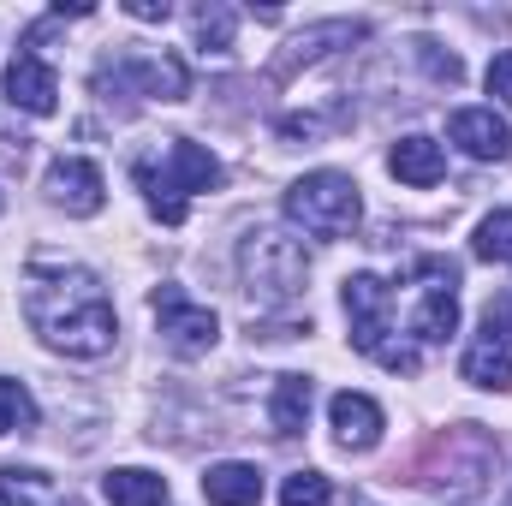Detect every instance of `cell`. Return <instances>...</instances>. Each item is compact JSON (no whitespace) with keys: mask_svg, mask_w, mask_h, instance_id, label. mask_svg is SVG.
I'll list each match as a JSON object with an SVG mask.
<instances>
[{"mask_svg":"<svg viewBox=\"0 0 512 506\" xmlns=\"http://www.w3.org/2000/svg\"><path fill=\"white\" fill-rule=\"evenodd\" d=\"M471 251L483 262H512V209H495L483 227H477V245Z\"/></svg>","mask_w":512,"mask_h":506,"instance_id":"ffe728a7","label":"cell"},{"mask_svg":"<svg viewBox=\"0 0 512 506\" xmlns=\"http://www.w3.org/2000/svg\"><path fill=\"white\" fill-rule=\"evenodd\" d=\"M48 197L66 215H102V167L84 161V155H60L48 167Z\"/></svg>","mask_w":512,"mask_h":506,"instance_id":"30bf717a","label":"cell"},{"mask_svg":"<svg viewBox=\"0 0 512 506\" xmlns=\"http://www.w3.org/2000/svg\"><path fill=\"white\" fill-rule=\"evenodd\" d=\"M36 423V399H30V387L24 381H6L0 376V435H12V429H30Z\"/></svg>","mask_w":512,"mask_h":506,"instance_id":"d6986e66","label":"cell"},{"mask_svg":"<svg viewBox=\"0 0 512 506\" xmlns=\"http://www.w3.org/2000/svg\"><path fill=\"white\" fill-rule=\"evenodd\" d=\"M387 173L399 179V185H417V191H429V185H441V173H447V149L435 143V137H399L393 149H387Z\"/></svg>","mask_w":512,"mask_h":506,"instance_id":"4fadbf2b","label":"cell"},{"mask_svg":"<svg viewBox=\"0 0 512 506\" xmlns=\"http://www.w3.org/2000/svg\"><path fill=\"white\" fill-rule=\"evenodd\" d=\"M239 274H245L251 298H262V304H292L304 292L310 256H304L298 239H286V233H251L239 245Z\"/></svg>","mask_w":512,"mask_h":506,"instance_id":"277c9868","label":"cell"},{"mask_svg":"<svg viewBox=\"0 0 512 506\" xmlns=\"http://www.w3.org/2000/svg\"><path fill=\"white\" fill-rule=\"evenodd\" d=\"M6 102L24 108V114H36V120H48V114L60 108V78H54V66H48L42 54L18 48L12 66H6Z\"/></svg>","mask_w":512,"mask_h":506,"instance_id":"9c48e42d","label":"cell"},{"mask_svg":"<svg viewBox=\"0 0 512 506\" xmlns=\"http://www.w3.org/2000/svg\"><path fill=\"white\" fill-rule=\"evenodd\" d=\"M102 495L114 506H161L167 501V477L126 465V471H108V477H102Z\"/></svg>","mask_w":512,"mask_h":506,"instance_id":"e0dca14e","label":"cell"},{"mask_svg":"<svg viewBox=\"0 0 512 506\" xmlns=\"http://www.w3.org/2000/svg\"><path fill=\"white\" fill-rule=\"evenodd\" d=\"M328 423H334V441H340V447L370 453V447L382 441L387 417H382V405H376L370 393H352V387H346V393H334V399H328Z\"/></svg>","mask_w":512,"mask_h":506,"instance_id":"8fae6325","label":"cell"},{"mask_svg":"<svg viewBox=\"0 0 512 506\" xmlns=\"http://www.w3.org/2000/svg\"><path fill=\"white\" fill-rule=\"evenodd\" d=\"M0 506H66L60 483L30 465H0Z\"/></svg>","mask_w":512,"mask_h":506,"instance_id":"9a60e30c","label":"cell"},{"mask_svg":"<svg viewBox=\"0 0 512 506\" xmlns=\"http://www.w3.org/2000/svg\"><path fill=\"white\" fill-rule=\"evenodd\" d=\"M203 501L209 506H256L262 501V471L245 465V459L209 465V477H203Z\"/></svg>","mask_w":512,"mask_h":506,"instance_id":"5bb4252c","label":"cell"},{"mask_svg":"<svg viewBox=\"0 0 512 506\" xmlns=\"http://www.w3.org/2000/svg\"><path fill=\"white\" fill-rule=\"evenodd\" d=\"M24 316L42 334L48 352L66 358H102L120 334L114 322V298L102 292V280L90 268H60V274H30L24 286Z\"/></svg>","mask_w":512,"mask_h":506,"instance_id":"6da1fadb","label":"cell"},{"mask_svg":"<svg viewBox=\"0 0 512 506\" xmlns=\"http://www.w3.org/2000/svg\"><path fill=\"white\" fill-rule=\"evenodd\" d=\"M149 310H155L161 340H167L179 358H203V352L215 346V334H221V316H215L209 304L185 298L179 286H155V292H149Z\"/></svg>","mask_w":512,"mask_h":506,"instance_id":"8992f818","label":"cell"},{"mask_svg":"<svg viewBox=\"0 0 512 506\" xmlns=\"http://www.w3.org/2000/svg\"><path fill=\"white\" fill-rule=\"evenodd\" d=\"M233 24H239V12H233V6H221V0H209V6H197V12H191L197 42H203V48H215V54H227V48H233Z\"/></svg>","mask_w":512,"mask_h":506,"instance_id":"ac0fdd59","label":"cell"},{"mask_svg":"<svg viewBox=\"0 0 512 506\" xmlns=\"http://www.w3.org/2000/svg\"><path fill=\"white\" fill-rule=\"evenodd\" d=\"M483 84H489V96H495V102H507V108H512V48H507V54H495V60H489Z\"/></svg>","mask_w":512,"mask_h":506,"instance_id":"603a6c76","label":"cell"},{"mask_svg":"<svg viewBox=\"0 0 512 506\" xmlns=\"http://www.w3.org/2000/svg\"><path fill=\"white\" fill-rule=\"evenodd\" d=\"M417 310H411V334L423 340V346H441V340H453L459 334V262H447V256H423L417 262Z\"/></svg>","mask_w":512,"mask_h":506,"instance_id":"5b68a950","label":"cell"},{"mask_svg":"<svg viewBox=\"0 0 512 506\" xmlns=\"http://www.w3.org/2000/svg\"><path fill=\"white\" fill-rule=\"evenodd\" d=\"M131 173H137V185H143V197H149L155 221H167V227H179V221H185V197H197V191H215V185H221V161H215L203 143H185V137H173L161 161H137Z\"/></svg>","mask_w":512,"mask_h":506,"instance_id":"7a4b0ae2","label":"cell"},{"mask_svg":"<svg viewBox=\"0 0 512 506\" xmlns=\"http://www.w3.org/2000/svg\"><path fill=\"white\" fill-rule=\"evenodd\" d=\"M340 304H346V316H352V346L376 358V352H382V334H387V310H393L387 280H376V274H352V280L340 286Z\"/></svg>","mask_w":512,"mask_h":506,"instance_id":"ba28073f","label":"cell"},{"mask_svg":"<svg viewBox=\"0 0 512 506\" xmlns=\"http://www.w3.org/2000/svg\"><path fill=\"white\" fill-rule=\"evenodd\" d=\"M131 18H143V24H161L167 18V0H126Z\"/></svg>","mask_w":512,"mask_h":506,"instance_id":"cb8c5ba5","label":"cell"},{"mask_svg":"<svg viewBox=\"0 0 512 506\" xmlns=\"http://www.w3.org/2000/svg\"><path fill=\"white\" fill-rule=\"evenodd\" d=\"M137 78H143V90L161 96V102H179V96H185V66H179V60H149V66H137Z\"/></svg>","mask_w":512,"mask_h":506,"instance_id":"7402d4cb","label":"cell"},{"mask_svg":"<svg viewBox=\"0 0 512 506\" xmlns=\"http://www.w3.org/2000/svg\"><path fill=\"white\" fill-rule=\"evenodd\" d=\"M268 423H274L280 435H304V423H310V376H280L274 381Z\"/></svg>","mask_w":512,"mask_h":506,"instance_id":"2e32d148","label":"cell"},{"mask_svg":"<svg viewBox=\"0 0 512 506\" xmlns=\"http://www.w3.org/2000/svg\"><path fill=\"white\" fill-rule=\"evenodd\" d=\"M364 215V197L346 173L322 167V173H304L292 191H286V221L304 227L310 239H346Z\"/></svg>","mask_w":512,"mask_h":506,"instance_id":"3957f363","label":"cell"},{"mask_svg":"<svg viewBox=\"0 0 512 506\" xmlns=\"http://www.w3.org/2000/svg\"><path fill=\"white\" fill-rule=\"evenodd\" d=\"M465 381L471 387H512V310L507 304H489L483 310V328L465 352Z\"/></svg>","mask_w":512,"mask_h":506,"instance_id":"52a82bcc","label":"cell"},{"mask_svg":"<svg viewBox=\"0 0 512 506\" xmlns=\"http://www.w3.org/2000/svg\"><path fill=\"white\" fill-rule=\"evenodd\" d=\"M280 506H334V483L322 471H298V477H286Z\"/></svg>","mask_w":512,"mask_h":506,"instance_id":"44dd1931","label":"cell"},{"mask_svg":"<svg viewBox=\"0 0 512 506\" xmlns=\"http://www.w3.org/2000/svg\"><path fill=\"white\" fill-rule=\"evenodd\" d=\"M447 137H453L471 161H501L512 149V131L495 108H459V114L447 120Z\"/></svg>","mask_w":512,"mask_h":506,"instance_id":"7c38bea8","label":"cell"}]
</instances>
